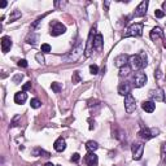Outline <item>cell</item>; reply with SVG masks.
I'll return each mask as SVG.
<instances>
[{
  "instance_id": "6da1fadb",
  "label": "cell",
  "mask_w": 166,
  "mask_h": 166,
  "mask_svg": "<svg viewBox=\"0 0 166 166\" xmlns=\"http://www.w3.org/2000/svg\"><path fill=\"white\" fill-rule=\"evenodd\" d=\"M130 68L132 70H140L147 66V56L144 53H139V55H132L128 58Z\"/></svg>"
},
{
  "instance_id": "7a4b0ae2",
  "label": "cell",
  "mask_w": 166,
  "mask_h": 166,
  "mask_svg": "<svg viewBox=\"0 0 166 166\" xmlns=\"http://www.w3.org/2000/svg\"><path fill=\"white\" fill-rule=\"evenodd\" d=\"M83 52H86L85 51V44H83L82 40H79L78 43L73 47V49L70 51L69 55L65 57V60H66L68 62H75L77 60H79V57L83 55Z\"/></svg>"
},
{
  "instance_id": "3957f363",
  "label": "cell",
  "mask_w": 166,
  "mask_h": 166,
  "mask_svg": "<svg viewBox=\"0 0 166 166\" xmlns=\"http://www.w3.org/2000/svg\"><path fill=\"white\" fill-rule=\"evenodd\" d=\"M65 31H66V26L62 25L61 22L52 21L49 23V34L52 35V37H58V35L64 34Z\"/></svg>"
},
{
  "instance_id": "277c9868",
  "label": "cell",
  "mask_w": 166,
  "mask_h": 166,
  "mask_svg": "<svg viewBox=\"0 0 166 166\" xmlns=\"http://www.w3.org/2000/svg\"><path fill=\"white\" fill-rule=\"evenodd\" d=\"M160 134V130L157 128H148V127H143L139 131V136L141 139H144V140H149L152 138H155V136H157Z\"/></svg>"
},
{
  "instance_id": "5b68a950",
  "label": "cell",
  "mask_w": 166,
  "mask_h": 166,
  "mask_svg": "<svg viewBox=\"0 0 166 166\" xmlns=\"http://www.w3.org/2000/svg\"><path fill=\"white\" fill-rule=\"evenodd\" d=\"M143 34V23H134L127 29V33L124 34V37H140Z\"/></svg>"
},
{
  "instance_id": "8992f818",
  "label": "cell",
  "mask_w": 166,
  "mask_h": 166,
  "mask_svg": "<svg viewBox=\"0 0 166 166\" xmlns=\"http://www.w3.org/2000/svg\"><path fill=\"white\" fill-rule=\"evenodd\" d=\"M147 83V75L141 72H138L132 75V86L136 87V88H140L143 87Z\"/></svg>"
},
{
  "instance_id": "52a82bcc",
  "label": "cell",
  "mask_w": 166,
  "mask_h": 166,
  "mask_svg": "<svg viewBox=\"0 0 166 166\" xmlns=\"http://www.w3.org/2000/svg\"><path fill=\"white\" fill-rule=\"evenodd\" d=\"M124 109H126L127 113H132V112L136 109V101L135 97L131 93H128L127 96H124Z\"/></svg>"
},
{
  "instance_id": "ba28073f",
  "label": "cell",
  "mask_w": 166,
  "mask_h": 166,
  "mask_svg": "<svg viewBox=\"0 0 166 166\" xmlns=\"http://www.w3.org/2000/svg\"><path fill=\"white\" fill-rule=\"evenodd\" d=\"M131 151H132V157H134V160H135V161H139V160L141 158V156H143V153H144V145L141 144V143L132 144Z\"/></svg>"
},
{
  "instance_id": "9c48e42d",
  "label": "cell",
  "mask_w": 166,
  "mask_h": 166,
  "mask_svg": "<svg viewBox=\"0 0 166 166\" xmlns=\"http://www.w3.org/2000/svg\"><path fill=\"white\" fill-rule=\"evenodd\" d=\"M95 27L91 29L90 35H88V40H87V44H86V57H90L91 56V52L93 49V38H95Z\"/></svg>"
},
{
  "instance_id": "30bf717a",
  "label": "cell",
  "mask_w": 166,
  "mask_h": 166,
  "mask_svg": "<svg viewBox=\"0 0 166 166\" xmlns=\"http://www.w3.org/2000/svg\"><path fill=\"white\" fill-rule=\"evenodd\" d=\"M148 4H149V3H148L147 0L141 2L138 7H136V9L134 12V17H143V16H145L147 9H148Z\"/></svg>"
},
{
  "instance_id": "8fae6325",
  "label": "cell",
  "mask_w": 166,
  "mask_h": 166,
  "mask_svg": "<svg viewBox=\"0 0 166 166\" xmlns=\"http://www.w3.org/2000/svg\"><path fill=\"white\" fill-rule=\"evenodd\" d=\"M149 96L152 97L153 101H164L165 100V93L162 88H156L149 92Z\"/></svg>"
},
{
  "instance_id": "7c38bea8",
  "label": "cell",
  "mask_w": 166,
  "mask_h": 166,
  "mask_svg": "<svg viewBox=\"0 0 166 166\" xmlns=\"http://www.w3.org/2000/svg\"><path fill=\"white\" fill-rule=\"evenodd\" d=\"M128 58H130V56H127V55H124V53H122V55H120V56H117L116 58H114V65L117 68H122V66H126L127 65V62H128Z\"/></svg>"
},
{
  "instance_id": "4fadbf2b",
  "label": "cell",
  "mask_w": 166,
  "mask_h": 166,
  "mask_svg": "<svg viewBox=\"0 0 166 166\" xmlns=\"http://www.w3.org/2000/svg\"><path fill=\"white\" fill-rule=\"evenodd\" d=\"M131 88H132V86L130 85L128 82H123L118 86V93L122 95V96H127V95L131 92Z\"/></svg>"
},
{
  "instance_id": "5bb4252c",
  "label": "cell",
  "mask_w": 166,
  "mask_h": 166,
  "mask_svg": "<svg viewBox=\"0 0 166 166\" xmlns=\"http://www.w3.org/2000/svg\"><path fill=\"white\" fill-rule=\"evenodd\" d=\"M103 44H104L103 35L100 34V33L95 34V38H93V49H96V51H101Z\"/></svg>"
},
{
  "instance_id": "9a60e30c",
  "label": "cell",
  "mask_w": 166,
  "mask_h": 166,
  "mask_svg": "<svg viewBox=\"0 0 166 166\" xmlns=\"http://www.w3.org/2000/svg\"><path fill=\"white\" fill-rule=\"evenodd\" d=\"M12 48V39L10 37H3L2 38V51L3 53H8Z\"/></svg>"
},
{
  "instance_id": "2e32d148",
  "label": "cell",
  "mask_w": 166,
  "mask_h": 166,
  "mask_svg": "<svg viewBox=\"0 0 166 166\" xmlns=\"http://www.w3.org/2000/svg\"><path fill=\"white\" fill-rule=\"evenodd\" d=\"M85 161L88 164V166H96L97 162H99V158H97V156L95 155L93 152H90L88 155H86Z\"/></svg>"
},
{
  "instance_id": "e0dca14e",
  "label": "cell",
  "mask_w": 166,
  "mask_h": 166,
  "mask_svg": "<svg viewBox=\"0 0 166 166\" xmlns=\"http://www.w3.org/2000/svg\"><path fill=\"white\" fill-rule=\"evenodd\" d=\"M149 37H151V39H152L153 42H156V40L160 39V38H164V31H162V29L158 27V26H156V27L151 31Z\"/></svg>"
},
{
  "instance_id": "ac0fdd59",
  "label": "cell",
  "mask_w": 166,
  "mask_h": 166,
  "mask_svg": "<svg viewBox=\"0 0 166 166\" xmlns=\"http://www.w3.org/2000/svg\"><path fill=\"white\" fill-rule=\"evenodd\" d=\"M27 100V93L23 92V91H20V92H16L14 93V103L16 104H23Z\"/></svg>"
},
{
  "instance_id": "d6986e66",
  "label": "cell",
  "mask_w": 166,
  "mask_h": 166,
  "mask_svg": "<svg viewBox=\"0 0 166 166\" xmlns=\"http://www.w3.org/2000/svg\"><path fill=\"white\" fill-rule=\"evenodd\" d=\"M53 148H55L56 152H64L65 148H66V141H65L62 138H58L55 141V144H53Z\"/></svg>"
},
{
  "instance_id": "ffe728a7",
  "label": "cell",
  "mask_w": 166,
  "mask_h": 166,
  "mask_svg": "<svg viewBox=\"0 0 166 166\" xmlns=\"http://www.w3.org/2000/svg\"><path fill=\"white\" fill-rule=\"evenodd\" d=\"M141 108H143V110H145L147 113H153L156 109V104H155V101H143L141 103Z\"/></svg>"
},
{
  "instance_id": "44dd1931",
  "label": "cell",
  "mask_w": 166,
  "mask_h": 166,
  "mask_svg": "<svg viewBox=\"0 0 166 166\" xmlns=\"http://www.w3.org/2000/svg\"><path fill=\"white\" fill-rule=\"evenodd\" d=\"M124 131L123 130H121L120 127H113V138H116V139H118V140H122L123 138H124Z\"/></svg>"
},
{
  "instance_id": "7402d4cb",
  "label": "cell",
  "mask_w": 166,
  "mask_h": 166,
  "mask_svg": "<svg viewBox=\"0 0 166 166\" xmlns=\"http://www.w3.org/2000/svg\"><path fill=\"white\" fill-rule=\"evenodd\" d=\"M86 148H87L88 152H95L99 148V144L96 143V141H93V140H88L86 143Z\"/></svg>"
},
{
  "instance_id": "603a6c76",
  "label": "cell",
  "mask_w": 166,
  "mask_h": 166,
  "mask_svg": "<svg viewBox=\"0 0 166 166\" xmlns=\"http://www.w3.org/2000/svg\"><path fill=\"white\" fill-rule=\"evenodd\" d=\"M26 42H27V43L29 44H35V43H37V42H38V35L37 34H35L34 31H31L30 34H29L27 35V38H26Z\"/></svg>"
},
{
  "instance_id": "cb8c5ba5",
  "label": "cell",
  "mask_w": 166,
  "mask_h": 166,
  "mask_svg": "<svg viewBox=\"0 0 166 166\" xmlns=\"http://www.w3.org/2000/svg\"><path fill=\"white\" fill-rule=\"evenodd\" d=\"M33 155H34V156H37V157H39V156L49 157V153H48V152H45V151H43L42 148H35V149H33Z\"/></svg>"
},
{
  "instance_id": "d4e9b609",
  "label": "cell",
  "mask_w": 166,
  "mask_h": 166,
  "mask_svg": "<svg viewBox=\"0 0 166 166\" xmlns=\"http://www.w3.org/2000/svg\"><path fill=\"white\" fill-rule=\"evenodd\" d=\"M18 18H21V12L20 10H13L10 13V16H9V21L10 22H14L16 20H18Z\"/></svg>"
},
{
  "instance_id": "484cf974",
  "label": "cell",
  "mask_w": 166,
  "mask_h": 166,
  "mask_svg": "<svg viewBox=\"0 0 166 166\" xmlns=\"http://www.w3.org/2000/svg\"><path fill=\"white\" fill-rule=\"evenodd\" d=\"M130 72H131V68H130V65H126V66H122L120 69V77H126L130 74Z\"/></svg>"
},
{
  "instance_id": "4316f807",
  "label": "cell",
  "mask_w": 166,
  "mask_h": 166,
  "mask_svg": "<svg viewBox=\"0 0 166 166\" xmlns=\"http://www.w3.org/2000/svg\"><path fill=\"white\" fill-rule=\"evenodd\" d=\"M51 88H52V91H53V92L60 93L61 90H62V86L60 85V83H57V82H53L52 85H51Z\"/></svg>"
},
{
  "instance_id": "83f0119b",
  "label": "cell",
  "mask_w": 166,
  "mask_h": 166,
  "mask_svg": "<svg viewBox=\"0 0 166 166\" xmlns=\"http://www.w3.org/2000/svg\"><path fill=\"white\" fill-rule=\"evenodd\" d=\"M30 105H31V108L38 109V108H40V106H42V103H40V100H38V99H31Z\"/></svg>"
},
{
  "instance_id": "f1b7e54d",
  "label": "cell",
  "mask_w": 166,
  "mask_h": 166,
  "mask_svg": "<svg viewBox=\"0 0 166 166\" xmlns=\"http://www.w3.org/2000/svg\"><path fill=\"white\" fill-rule=\"evenodd\" d=\"M51 45L48 44V43H44V44H42V47H40V51H42V53H49L51 52Z\"/></svg>"
},
{
  "instance_id": "f546056e",
  "label": "cell",
  "mask_w": 166,
  "mask_h": 166,
  "mask_svg": "<svg viewBox=\"0 0 166 166\" xmlns=\"http://www.w3.org/2000/svg\"><path fill=\"white\" fill-rule=\"evenodd\" d=\"M90 73L92 75L99 74V66H97V65H91V66H90Z\"/></svg>"
},
{
  "instance_id": "4dcf8cb0",
  "label": "cell",
  "mask_w": 166,
  "mask_h": 166,
  "mask_svg": "<svg viewBox=\"0 0 166 166\" xmlns=\"http://www.w3.org/2000/svg\"><path fill=\"white\" fill-rule=\"evenodd\" d=\"M73 83H79L81 82V77H79V72H74L73 74Z\"/></svg>"
},
{
  "instance_id": "1f68e13d",
  "label": "cell",
  "mask_w": 166,
  "mask_h": 166,
  "mask_svg": "<svg viewBox=\"0 0 166 166\" xmlns=\"http://www.w3.org/2000/svg\"><path fill=\"white\" fill-rule=\"evenodd\" d=\"M31 86H33V83H31V81H29V82H26L25 85H23V87H22V91L23 92H26V91H29L31 88Z\"/></svg>"
},
{
  "instance_id": "d6a6232c",
  "label": "cell",
  "mask_w": 166,
  "mask_h": 166,
  "mask_svg": "<svg viewBox=\"0 0 166 166\" xmlns=\"http://www.w3.org/2000/svg\"><path fill=\"white\" fill-rule=\"evenodd\" d=\"M35 58H37V61H38L39 64H42V65H43V64L45 62V60H44V57H43V55H42V53H37V56H35Z\"/></svg>"
},
{
  "instance_id": "836d02e7",
  "label": "cell",
  "mask_w": 166,
  "mask_h": 166,
  "mask_svg": "<svg viewBox=\"0 0 166 166\" xmlns=\"http://www.w3.org/2000/svg\"><path fill=\"white\" fill-rule=\"evenodd\" d=\"M161 156H162V160L164 161H166V141L162 144L161 147Z\"/></svg>"
},
{
  "instance_id": "e575fe53",
  "label": "cell",
  "mask_w": 166,
  "mask_h": 166,
  "mask_svg": "<svg viewBox=\"0 0 166 166\" xmlns=\"http://www.w3.org/2000/svg\"><path fill=\"white\" fill-rule=\"evenodd\" d=\"M155 16L157 17V18H162V17L165 16V10H161V9L155 10Z\"/></svg>"
},
{
  "instance_id": "d590c367",
  "label": "cell",
  "mask_w": 166,
  "mask_h": 166,
  "mask_svg": "<svg viewBox=\"0 0 166 166\" xmlns=\"http://www.w3.org/2000/svg\"><path fill=\"white\" fill-rule=\"evenodd\" d=\"M17 65H18L20 68H27V61L26 60H18Z\"/></svg>"
},
{
  "instance_id": "8d00e7d4",
  "label": "cell",
  "mask_w": 166,
  "mask_h": 166,
  "mask_svg": "<svg viewBox=\"0 0 166 166\" xmlns=\"http://www.w3.org/2000/svg\"><path fill=\"white\" fill-rule=\"evenodd\" d=\"M22 78H23V75H22V74H17V75L13 77V82H14V83H18V82L22 81Z\"/></svg>"
},
{
  "instance_id": "74e56055",
  "label": "cell",
  "mask_w": 166,
  "mask_h": 166,
  "mask_svg": "<svg viewBox=\"0 0 166 166\" xmlns=\"http://www.w3.org/2000/svg\"><path fill=\"white\" fill-rule=\"evenodd\" d=\"M79 158H81L79 153H74V155L72 156V162H78V161H79Z\"/></svg>"
},
{
  "instance_id": "f35d334b",
  "label": "cell",
  "mask_w": 166,
  "mask_h": 166,
  "mask_svg": "<svg viewBox=\"0 0 166 166\" xmlns=\"http://www.w3.org/2000/svg\"><path fill=\"white\" fill-rule=\"evenodd\" d=\"M45 16H47V14H44V16H42V17H39V18H38L37 21H35V22L33 23V26H31V27H37V26L39 25V22H40L42 20H43V18H44V17H45Z\"/></svg>"
},
{
  "instance_id": "ab89813d",
  "label": "cell",
  "mask_w": 166,
  "mask_h": 166,
  "mask_svg": "<svg viewBox=\"0 0 166 166\" xmlns=\"http://www.w3.org/2000/svg\"><path fill=\"white\" fill-rule=\"evenodd\" d=\"M88 122H90V130H93V128H95V121L92 122V120L90 118V120H88Z\"/></svg>"
},
{
  "instance_id": "60d3db41",
  "label": "cell",
  "mask_w": 166,
  "mask_h": 166,
  "mask_svg": "<svg viewBox=\"0 0 166 166\" xmlns=\"http://www.w3.org/2000/svg\"><path fill=\"white\" fill-rule=\"evenodd\" d=\"M109 4H110L109 2H105V3H104V5H105V8H106V9H108V8H109Z\"/></svg>"
},
{
  "instance_id": "b9f144b4",
  "label": "cell",
  "mask_w": 166,
  "mask_h": 166,
  "mask_svg": "<svg viewBox=\"0 0 166 166\" xmlns=\"http://www.w3.org/2000/svg\"><path fill=\"white\" fill-rule=\"evenodd\" d=\"M44 166H56V165H53L52 162H47V164H45Z\"/></svg>"
},
{
  "instance_id": "7bdbcfd3",
  "label": "cell",
  "mask_w": 166,
  "mask_h": 166,
  "mask_svg": "<svg viewBox=\"0 0 166 166\" xmlns=\"http://www.w3.org/2000/svg\"><path fill=\"white\" fill-rule=\"evenodd\" d=\"M7 7V2H4V3H2V8H5Z\"/></svg>"
},
{
  "instance_id": "ee69618b",
  "label": "cell",
  "mask_w": 166,
  "mask_h": 166,
  "mask_svg": "<svg viewBox=\"0 0 166 166\" xmlns=\"http://www.w3.org/2000/svg\"><path fill=\"white\" fill-rule=\"evenodd\" d=\"M164 48H166V39H164Z\"/></svg>"
},
{
  "instance_id": "f6af8a7d",
  "label": "cell",
  "mask_w": 166,
  "mask_h": 166,
  "mask_svg": "<svg viewBox=\"0 0 166 166\" xmlns=\"http://www.w3.org/2000/svg\"><path fill=\"white\" fill-rule=\"evenodd\" d=\"M162 7H164V9H165V10H166V2H165V3H164V4H162Z\"/></svg>"
},
{
  "instance_id": "bcb514c9",
  "label": "cell",
  "mask_w": 166,
  "mask_h": 166,
  "mask_svg": "<svg viewBox=\"0 0 166 166\" xmlns=\"http://www.w3.org/2000/svg\"><path fill=\"white\" fill-rule=\"evenodd\" d=\"M56 166H61V165H56Z\"/></svg>"
}]
</instances>
